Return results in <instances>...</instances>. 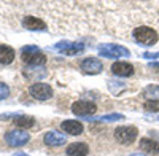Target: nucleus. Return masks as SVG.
Wrapping results in <instances>:
<instances>
[{
  "mask_svg": "<svg viewBox=\"0 0 159 156\" xmlns=\"http://www.w3.org/2000/svg\"><path fill=\"white\" fill-rule=\"evenodd\" d=\"M29 94L34 97V99H38V100H46L52 96V89L49 85L46 83H35L29 88Z\"/></svg>",
  "mask_w": 159,
  "mask_h": 156,
  "instance_id": "obj_6",
  "label": "nucleus"
},
{
  "mask_svg": "<svg viewBox=\"0 0 159 156\" xmlns=\"http://www.w3.org/2000/svg\"><path fill=\"white\" fill-rule=\"evenodd\" d=\"M29 139H30L29 132L18 131V129H15V131H8L5 134V142L8 145H11V147H22V145H25L29 142Z\"/></svg>",
  "mask_w": 159,
  "mask_h": 156,
  "instance_id": "obj_5",
  "label": "nucleus"
},
{
  "mask_svg": "<svg viewBox=\"0 0 159 156\" xmlns=\"http://www.w3.org/2000/svg\"><path fill=\"white\" fill-rule=\"evenodd\" d=\"M97 110L96 103L94 102H88V100H78L72 105V112L76 116H89V115H94Z\"/></svg>",
  "mask_w": 159,
  "mask_h": 156,
  "instance_id": "obj_8",
  "label": "nucleus"
},
{
  "mask_svg": "<svg viewBox=\"0 0 159 156\" xmlns=\"http://www.w3.org/2000/svg\"><path fill=\"white\" fill-rule=\"evenodd\" d=\"M103 69L102 62L97 59V57H88L81 62V70L84 73H89V75H96V73H100Z\"/></svg>",
  "mask_w": 159,
  "mask_h": 156,
  "instance_id": "obj_9",
  "label": "nucleus"
},
{
  "mask_svg": "<svg viewBox=\"0 0 159 156\" xmlns=\"http://www.w3.org/2000/svg\"><path fill=\"white\" fill-rule=\"evenodd\" d=\"M65 153L69 156H86L89 153V148H88L86 144H83V142H75V144H70L67 147Z\"/></svg>",
  "mask_w": 159,
  "mask_h": 156,
  "instance_id": "obj_13",
  "label": "nucleus"
},
{
  "mask_svg": "<svg viewBox=\"0 0 159 156\" xmlns=\"http://www.w3.org/2000/svg\"><path fill=\"white\" fill-rule=\"evenodd\" d=\"M16 156H29V154H24V153H16Z\"/></svg>",
  "mask_w": 159,
  "mask_h": 156,
  "instance_id": "obj_24",
  "label": "nucleus"
},
{
  "mask_svg": "<svg viewBox=\"0 0 159 156\" xmlns=\"http://www.w3.org/2000/svg\"><path fill=\"white\" fill-rule=\"evenodd\" d=\"M111 72L118 76H130L134 73V66L129 62H123V61H118L111 66Z\"/></svg>",
  "mask_w": 159,
  "mask_h": 156,
  "instance_id": "obj_11",
  "label": "nucleus"
},
{
  "mask_svg": "<svg viewBox=\"0 0 159 156\" xmlns=\"http://www.w3.org/2000/svg\"><path fill=\"white\" fill-rule=\"evenodd\" d=\"M142 57H145V59H159V53H143Z\"/></svg>",
  "mask_w": 159,
  "mask_h": 156,
  "instance_id": "obj_22",
  "label": "nucleus"
},
{
  "mask_svg": "<svg viewBox=\"0 0 159 156\" xmlns=\"http://www.w3.org/2000/svg\"><path fill=\"white\" fill-rule=\"evenodd\" d=\"M15 124L18 127H22V129H29L35 124L32 116H25V115H19V116H15Z\"/></svg>",
  "mask_w": 159,
  "mask_h": 156,
  "instance_id": "obj_17",
  "label": "nucleus"
},
{
  "mask_svg": "<svg viewBox=\"0 0 159 156\" xmlns=\"http://www.w3.org/2000/svg\"><path fill=\"white\" fill-rule=\"evenodd\" d=\"M115 137L119 144H132L137 139V129L134 126H119L115 131Z\"/></svg>",
  "mask_w": 159,
  "mask_h": 156,
  "instance_id": "obj_4",
  "label": "nucleus"
},
{
  "mask_svg": "<svg viewBox=\"0 0 159 156\" xmlns=\"http://www.w3.org/2000/svg\"><path fill=\"white\" fill-rule=\"evenodd\" d=\"M143 107L147 112H159V100H147Z\"/></svg>",
  "mask_w": 159,
  "mask_h": 156,
  "instance_id": "obj_19",
  "label": "nucleus"
},
{
  "mask_svg": "<svg viewBox=\"0 0 159 156\" xmlns=\"http://www.w3.org/2000/svg\"><path fill=\"white\" fill-rule=\"evenodd\" d=\"M61 129L64 132H67L70 135H80L83 132V124L80 121H73V120H67L61 124Z\"/></svg>",
  "mask_w": 159,
  "mask_h": 156,
  "instance_id": "obj_12",
  "label": "nucleus"
},
{
  "mask_svg": "<svg viewBox=\"0 0 159 156\" xmlns=\"http://www.w3.org/2000/svg\"><path fill=\"white\" fill-rule=\"evenodd\" d=\"M22 61L29 66H43L46 62L45 54L37 46H24L22 48Z\"/></svg>",
  "mask_w": 159,
  "mask_h": 156,
  "instance_id": "obj_2",
  "label": "nucleus"
},
{
  "mask_svg": "<svg viewBox=\"0 0 159 156\" xmlns=\"http://www.w3.org/2000/svg\"><path fill=\"white\" fill-rule=\"evenodd\" d=\"M157 120H159V118H157Z\"/></svg>",
  "mask_w": 159,
  "mask_h": 156,
  "instance_id": "obj_25",
  "label": "nucleus"
},
{
  "mask_svg": "<svg viewBox=\"0 0 159 156\" xmlns=\"http://www.w3.org/2000/svg\"><path fill=\"white\" fill-rule=\"evenodd\" d=\"M54 49L59 51L64 56H75L84 49V45L83 43H72V42H59L54 46Z\"/></svg>",
  "mask_w": 159,
  "mask_h": 156,
  "instance_id": "obj_7",
  "label": "nucleus"
},
{
  "mask_svg": "<svg viewBox=\"0 0 159 156\" xmlns=\"http://www.w3.org/2000/svg\"><path fill=\"white\" fill-rule=\"evenodd\" d=\"M13 61H15V51H13V48H10L7 45H0V64L8 66Z\"/></svg>",
  "mask_w": 159,
  "mask_h": 156,
  "instance_id": "obj_16",
  "label": "nucleus"
},
{
  "mask_svg": "<svg viewBox=\"0 0 159 156\" xmlns=\"http://www.w3.org/2000/svg\"><path fill=\"white\" fill-rule=\"evenodd\" d=\"M22 25L29 30H45L46 29V24L35 16H25L22 21Z\"/></svg>",
  "mask_w": 159,
  "mask_h": 156,
  "instance_id": "obj_14",
  "label": "nucleus"
},
{
  "mask_svg": "<svg viewBox=\"0 0 159 156\" xmlns=\"http://www.w3.org/2000/svg\"><path fill=\"white\" fill-rule=\"evenodd\" d=\"M140 148H142L143 151L150 153V154H159V142L145 137V139L140 140Z\"/></svg>",
  "mask_w": 159,
  "mask_h": 156,
  "instance_id": "obj_15",
  "label": "nucleus"
},
{
  "mask_svg": "<svg viewBox=\"0 0 159 156\" xmlns=\"http://www.w3.org/2000/svg\"><path fill=\"white\" fill-rule=\"evenodd\" d=\"M99 54L103 56V57H110V59H116V57H124V56H129V49L121 46V45H111V43H107L99 48Z\"/></svg>",
  "mask_w": 159,
  "mask_h": 156,
  "instance_id": "obj_3",
  "label": "nucleus"
},
{
  "mask_svg": "<svg viewBox=\"0 0 159 156\" xmlns=\"http://www.w3.org/2000/svg\"><path fill=\"white\" fill-rule=\"evenodd\" d=\"M100 121H119V120H124V115L121 113H111V115H103L102 118H99Z\"/></svg>",
  "mask_w": 159,
  "mask_h": 156,
  "instance_id": "obj_20",
  "label": "nucleus"
},
{
  "mask_svg": "<svg viewBox=\"0 0 159 156\" xmlns=\"http://www.w3.org/2000/svg\"><path fill=\"white\" fill-rule=\"evenodd\" d=\"M43 142L49 147H61L65 144V135L62 132H57V131H49L45 134Z\"/></svg>",
  "mask_w": 159,
  "mask_h": 156,
  "instance_id": "obj_10",
  "label": "nucleus"
},
{
  "mask_svg": "<svg viewBox=\"0 0 159 156\" xmlns=\"http://www.w3.org/2000/svg\"><path fill=\"white\" fill-rule=\"evenodd\" d=\"M143 96L148 97L150 100H159V86L157 85H150L143 89Z\"/></svg>",
  "mask_w": 159,
  "mask_h": 156,
  "instance_id": "obj_18",
  "label": "nucleus"
},
{
  "mask_svg": "<svg viewBox=\"0 0 159 156\" xmlns=\"http://www.w3.org/2000/svg\"><path fill=\"white\" fill-rule=\"evenodd\" d=\"M10 96V88L5 83H0V100H5Z\"/></svg>",
  "mask_w": 159,
  "mask_h": 156,
  "instance_id": "obj_21",
  "label": "nucleus"
},
{
  "mask_svg": "<svg viewBox=\"0 0 159 156\" xmlns=\"http://www.w3.org/2000/svg\"><path fill=\"white\" fill-rule=\"evenodd\" d=\"M134 38L139 45H143V46H153L156 42H157V34L156 30H153L151 27H137L134 30Z\"/></svg>",
  "mask_w": 159,
  "mask_h": 156,
  "instance_id": "obj_1",
  "label": "nucleus"
},
{
  "mask_svg": "<svg viewBox=\"0 0 159 156\" xmlns=\"http://www.w3.org/2000/svg\"><path fill=\"white\" fill-rule=\"evenodd\" d=\"M129 156H147V154H140V153H130Z\"/></svg>",
  "mask_w": 159,
  "mask_h": 156,
  "instance_id": "obj_23",
  "label": "nucleus"
}]
</instances>
